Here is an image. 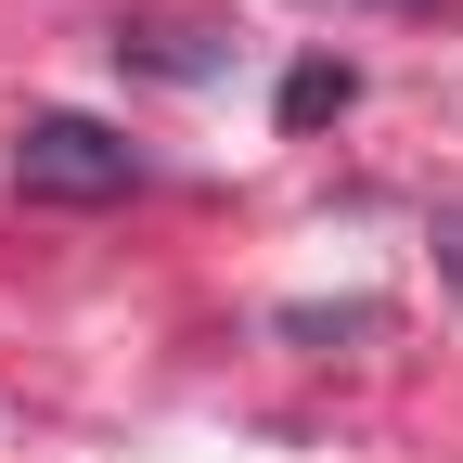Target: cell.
Listing matches in <instances>:
<instances>
[{"label": "cell", "mask_w": 463, "mask_h": 463, "mask_svg": "<svg viewBox=\"0 0 463 463\" xmlns=\"http://www.w3.org/2000/svg\"><path fill=\"white\" fill-rule=\"evenodd\" d=\"M129 181H142V155L103 116H26L14 129V194H39V206H116Z\"/></svg>", "instance_id": "cell-1"}, {"label": "cell", "mask_w": 463, "mask_h": 463, "mask_svg": "<svg viewBox=\"0 0 463 463\" xmlns=\"http://www.w3.org/2000/svg\"><path fill=\"white\" fill-rule=\"evenodd\" d=\"M347 90H361L347 65H297V78H283V129H322V116H347Z\"/></svg>", "instance_id": "cell-2"}, {"label": "cell", "mask_w": 463, "mask_h": 463, "mask_svg": "<svg viewBox=\"0 0 463 463\" xmlns=\"http://www.w3.org/2000/svg\"><path fill=\"white\" fill-rule=\"evenodd\" d=\"M347 14H450V0H347Z\"/></svg>", "instance_id": "cell-3"}]
</instances>
